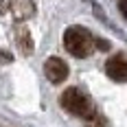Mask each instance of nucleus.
<instances>
[{
    "label": "nucleus",
    "mask_w": 127,
    "mask_h": 127,
    "mask_svg": "<svg viewBox=\"0 0 127 127\" xmlns=\"http://www.w3.org/2000/svg\"><path fill=\"white\" fill-rule=\"evenodd\" d=\"M44 72H46V77L51 79L53 83H62V81H66L68 79V64L64 62V59H59V57H48L46 59V64H44Z\"/></svg>",
    "instance_id": "obj_4"
},
{
    "label": "nucleus",
    "mask_w": 127,
    "mask_h": 127,
    "mask_svg": "<svg viewBox=\"0 0 127 127\" xmlns=\"http://www.w3.org/2000/svg\"><path fill=\"white\" fill-rule=\"evenodd\" d=\"M15 42H18V46H20V53L29 57V55H33V37H31V33H29V29L24 26H18L15 29Z\"/></svg>",
    "instance_id": "obj_6"
},
{
    "label": "nucleus",
    "mask_w": 127,
    "mask_h": 127,
    "mask_svg": "<svg viewBox=\"0 0 127 127\" xmlns=\"http://www.w3.org/2000/svg\"><path fill=\"white\" fill-rule=\"evenodd\" d=\"M94 37L90 35L86 26H68L64 31V46L72 57H88L94 51Z\"/></svg>",
    "instance_id": "obj_1"
},
{
    "label": "nucleus",
    "mask_w": 127,
    "mask_h": 127,
    "mask_svg": "<svg viewBox=\"0 0 127 127\" xmlns=\"http://www.w3.org/2000/svg\"><path fill=\"white\" fill-rule=\"evenodd\" d=\"M121 11H123V15L127 20V0H121Z\"/></svg>",
    "instance_id": "obj_8"
},
{
    "label": "nucleus",
    "mask_w": 127,
    "mask_h": 127,
    "mask_svg": "<svg viewBox=\"0 0 127 127\" xmlns=\"http://www.w3.org/2000/svg\"><path fill=\"white\" fill-rule=\"evenodd\" d=\"M11 15L18 22H24L35 15V2L33 0H11Z\"/></svg>",
    "instance_id": "obj_5"
},
{
    "label": "nucleus",
    "mask_w": 127,
    "mask_h": 127,
    "mask_svg": "<svg viewBox=\"0 0 127 127\" xmlns=\"http://www.w3.org/2000/svg\"><path fill=\"white\" fill-rule=\"evenodd\" d=\"M105 72L112 81H118V83H125L127 81V55L125 53H116L112 55L107 64H105Z\"/></svg>",
    "instance_id": "obj_3"
},
{
    "label": "nucleus",
    "mask_w": 127,
    "mask_h": 127,
    "mask_svg": "<svg viewBox=\"0 0 127 127\" xmlns=\"http://www.w3.org/2000/svg\"><path fill=\"white\" fill-rule=\"evenodd\" d=\"M96 46H99V48H101V51H107V48H110V46H107V42H105V39H101V42H96Z\"/></svg>",
    "instance_id": "obj_9"
},
{
    "label": "nucleus",
    "mask_w": 127,
    "mask_h": 127,
    "mask_svg": "<svg viewBox=\"0 0 127 127\" xmlns=\"http://www.w3.org/2000/svg\"><path fill=\"white\" fill-rule=\"evenodd\" d=\"M59 103H62L64 110L70 112L72 116H81V118H86V116L92 112V107H90V99L86 96V92H81L79 88L64 90V94L59 96Z\"/></svg>",
    "instance_id": "obj_2"
},
{
    "label": "nucleus",
    "mask_w": 127,
    "mask_h": 127,
    "mask_svg": "<svg viewBox=\"0 0 127 127\" xmlns=\"http://www.w3.org/2000/svg\"><path fill=\"white\" fill-rule=\"evenodd\" d=\"M86 127H105V123H103V118L96 112H90L86 116Z\"/></svg>",
    "instance_id": "obj_7"
}]
</instances>
